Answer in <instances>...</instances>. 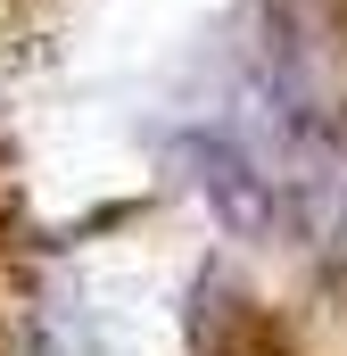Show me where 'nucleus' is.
<instances>
[{"label": "nucleus", "instance_id": "1", "mask_svg": "<svg viewBox=\"0 0 347 356\" xmlns=\"http://www.w3.org/2000/svg\"><path fill=\"white\" fill-rule=\"evenodd\" d=\"M182 158L198 166V182H207V199H215V216L232 224V232H264V216H273V199H264L257 166L232 149V141H207V133H190L182 141Z\"/></svg>", "mask_w": 347, "mask_h": 356}]
</instances>
